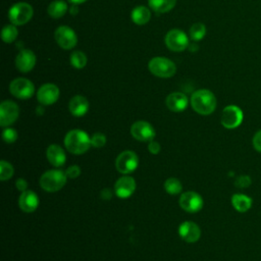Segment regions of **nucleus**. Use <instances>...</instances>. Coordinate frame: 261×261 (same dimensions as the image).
<instances>
[{
  "label": "nucleus",
  "mask_w": 261,
  "mask_h": 261,
  "mask_svg": "<svg viewBox=\"0 0 261 261\" xmlns=\"http://www.w3.org/2000/svg\"><path fill=\"white\" fill-rule=\"evenodd\" d=\"M13 167L10 163L5 160H1L0 162V179L6 180L9 179L13 175Z\"/></svg>",
  "instance_id": "c756f323"
},
{
  "label": "nucleus",
  "mask_w": 261,
  "mask_h": 261,
  "mask_svg": "<svg viewBox=\"0 0 261 261\" xmlns=\"http://www.w3.org/2000/svg\"><path fill=\"white\" fill-rule=\"evenodd\" d=\"M36 64V55L29 49L19 51L15 58V66L21 72H28L34 68Z\"/></svg>",
  "instance_id": "dca6fc26"
},
{
  "label": "nucleus",
  "mask_w": 261,
  "mask_h": 261,
  "mask_svg": "<svg viewBox=\"0 0 261 261\" xmlns=\"http://www.w3.org/2000/svg\"><path fill=\"white\" fill-rule=\"evenodd\" d=\"M70 63L73 67L81 69L87 64V56L82 51H73L70 55Z\"/></svg>",
  "instance_id": "bb28decb"
},
{
  "label": "nucleus",
  "mask_w": 261,
  "mask_h": 261,
  "mask_svg": "<svg viewBox=\"0 0 261 261\" xmlns=\"http://www.w3.org/2000/svg\"><path fill=\"white\" fill-rule=\"evenodd\" d=\"M2 139L4 140V142L11 144L17 139V132L13 128H6L2 133Z\"/></svg>",
  "instance_id": "2f4dec72"
},
{
  "label": "nucleus",
  "mask_w": 261,
  "mask_h": 261,
  "mask_svg": "<svg viewBox=\"0 0 261 261\" xmlns=\"http://www.w3.org/2000/svg\"><path fill=\"white\" fill-rule=\"evenodd\" d=\"M139 164V158L138 155L129 150L121 152L116 160H115V166L116 169L123 174H128L136 170Z\"/></svg>",
  "instance_id": "423d86ee"
},
{
  "label": "nucleus",
  "mask_w": 261,
  "mask_h": 261,
  "mask_svg": "<svg viewBox=\"0 0 261 261\" xmlns=\"http://www.w3.org/2000/svg\"><path fill=\"white\" fill-rule=\"evenodd\" d=\"M251 185V178L248 175H241L236 180V186L238 188H247Z\"/></svg>",
  "instance_id": "72a5a7b5"
},
{
  "label": "nucleus",
  "mask_w": 261,
  "mask_h": 261,
  "mask_svg": "<svg viewBox=\"0 0 261 261\" xmlns=\"http://www.w3.org/2000/svg\"><path fill=\"white\" fill-rule=\"evenodd\" d=\"M65 173H66L67 177L75 178L81 174V168L77 165H71L66 169Z\"/></svg>",
  "instance_id": "473e14b6"
},
{
  "label": "nucleus",
  "mask_w": 261,
  "mask_h": 261,
  "mask_svg": "<svg viewBox=\"0 0 261 261\" xmlns=\"http://www.w3.org/2000/svg\"><path fill=\"white\" fill-rule=\"evenodd\" d=\"M136 190V181L132 176L124 175L117 179L114 185V192L119 198H128Z\"/></svg>",
  "instance_id": "2eb2a0df"
},
{
  "label": "nucleus",
  "mask_w": 261,
  "mask_h": 261,
  "mask_svg": "<svg viewBox=\"0 0 261 261\" xmlns=\"http://www.w3.org/2000/svg\"><path fill=\"white\" fill-rule=\"evenodd\" d=\"M166 106L173 112L184 111L188 106V98L180 92L171 93L166 98Z\"/></svg>",
  "instance_id": "a211bd4d"
},
{
  "label": "nucleus",
  "mask_w": 261,
  "mask_h": 261,
  "mask_svg": "<svg viewBox=\"0 0 261 261\" xmlns=\"http://www.w3.org/2000/svg\"><path fill=\"white\" fill-rule=\"evenodd\" d=\"M231 204L239 212H246L252 206V199L246 195L236 194L231 197Z\"/></svg>",
  "instance_id": "5701e85b"
},
{
  "label": "nucleus",
  "mask_w": 261,
  "mask_h": 261,
  "mask_svg": "<svg viewBox=\"0 0 261 261\" xmlns=\"http://www.w3.org/2000/svg\"><path fill=\"white\" fill-rule=\"evenodd\" d=\"M68 2H70L71 4H81V3H84L86 2L87 0H67Z\"/></svg>",
  "instance_id": "58836bf2"
},
{
  "label": "nucleus",
  "mask_w": 261,
  "mask_h": 261,
  "mask_svg": "<svg viewBox=\"0 0 261 261\" xmlns=\"http://www.w3.org/2000/svg\"><path fill=\"white\" fill-rule=\"evenodd\" d=\"M46 156L48 161L55 167L62 166L65 163L66 155L64 153V150L58 145H55V144L50 145L47 148Z\"/></svg>",
  "instance_id": "aec40b11"
},
{
  "label": "nucleus",
  "mask_w": 261,
  "mask_h": 261,
  "mask_svg": "<svg viewBox=\"0 0 261 261\" xmlns=\"http://www.w3.org/2000/svg\"><path fill=\"white\" fill-rule=\"evenodd\" d=\"M206 34V28L203 23H194L190 29V36L194 41H200Z\"/></svg>",
  "instance_id": "c85d7f7f"
},
{
  "label": "nucleus",
  "mask_w": 261,
  "mask_h": 261,
  "mask_svg": "<svg viewBox=\"0 0 261 261\" xmlns=\"http://www.w3.org/2000/svg\"><path fill=\"white\" fill-rule=\"evenodd\" d=\"M112 197V192L109 189H104L101 192V198L103 200H110Z\"/></svg>",
  "instance_id": "4c0bfd02"
},
{
  "label": "nucleus",
  "mask_w": 261,
  "mask_h": 261,
  "mask_svg": "<svg viewBox=\"0 0 261 261\" xmlns=\"http://www.w3.org/2000/svg\"><path fill=\"white\" fill-rule=\"evenodd\" d=\"M59 97V89L54 84L43 85L37 93L38 101L43 105H51L57 101Z\"/></svg>",
  "instance_id": "4468645a"
},
{
  "label": "nucleus",
  "mask_w": 261,
  "mask_h": 261,
  "mask_svg": "<svg viewBox=\"0 0 261 261\" xmlns=\"http://www.w3.org/2000/svg\"><path fill=\"white\" fill-rule=\"evenodd\" d=\"M178 233L180 238L188 243H195L201 236L199 226L193 221H185L178 227Z\"/></svg>",
  "instance_id": "f3484780"
},
{
  "label": "nucleus",
  "mask_w": 261,
  "mask_h": 261,
  "mask_svg": "<svg viewBox=\"0 0 261 261\" xmlns=\"http://www.w3.org/2000/svg\"><path fill=\"white\" fill-rule=\"evenodd\" d=\"M33 13V7L29 3L19 2L10 7L8 11V17L12 24L22 25L32 18Z\"/></svg>",
  "instance_id": "39448f33"
},
{
  "label": "nucleus",
  "mask_w": 261,
  "mask_h": 261,
  "mask_svg": "<svg viewBox=\"0 0 261 261\" xmlns=\"http://www.w3.org/2000/svg\"><path fill=\"white\" fill-rule=\"evenodd\" d=\"M191 105L199 114L208 115L215 110L216 98L211 91L201 89L193 93L191 97Z\"/></svg>",
  "instance_id": "f257e3e1"
},
{
  "label": "nucleus",
  "mask_w": 261,
  "mask_h": 261,
  "mask_svg": "<svg viewBox=\"0 0 261 261\" xmlns=\"http://www.w3.org/2000/svg\"><path fill=\"white\" fill-rule=\"evenodd\" d=\"M149 70L158 77H170L176 71L174 62L165 57H154L149 62Z\"/></svg>",
  "instance_id": "20e7f679"
},
{
  "label": "nucleus",
  "mask_w": 261,
  "mask_h": 261,
  "mask_svg": "<svg viewBox=\"0 0 261 261\" xmlns=\"http://www.w3.org/2000/svg\"><path fill=\"white\" fill-rule=\"evenodd\" d=\"M151 17V12L146 6H137L132 11V19L135 23L142 25L149 21Z\"/></svg>",
  "instance_id": "4be33fe9"
},
{
  "label": "nucleus",
  "mask_w": 261,
  "mask_h": 261,
  "mask_svg": "<svg viewBox=\"0 0 261 261\" xmlns=\"http://www.w3.org/2000/svg\"><path fill=\"white\" fill-rule=\"evenodd\" d=\"M89 109V101L86 97L76 95L69 101V111L74 116H83Z\"/></svg>",
  "instance_id": "412c9836"
},
{
  "label": "nucleus",
  "mask_w": 261,
  "mask_h": 261,
  "mask_svg": "<svg viewBox=\"0 0 261 261\" xmlns=\"http://www.w3.org/2000/svg\"><path fill=\"white\" fill-rule=\"evenodd\" d=\"M19 109L13 101H3L0 105V125L7 126L12 124L18 117Z\"/></svg>",
  "instance_id": "ddd939ff"
},
{
  "label": "nucleus",
  "mask_w": 261,
  "mask_h": 261,
  "mask_svg": "<svg viewBox=\"0 0 261 261\" xmlns=\"http://www.w3.org/2000/svg\"><path fill=\"white\" fill-rule=\"evenodd\" d=\"M19 207L27 213L34 212L39 206V198L33 191H24L21 193L18 200Z\"/></svg>",
  "instance_id": "6ab92c4d"
},
{
  "label": "nucleus",
  "mask_w": 261,
  "mask_h": 261,
  "mask_svg": "<svg viewBox=\"0 0 261 261\" xmlns=\"http://www.w3.org/2000/svg\"><path fill=\"white\" fill-rule=\"evenodd\" d=\"M106 144V137L102 133H96L91 137V145L95 148H101Z\"/></svg>",
  "instance_id": "7c9ffc66"
},
{
  "label": "nucleus",
  "mask_w": 261,
  "mask_h": 261,
  "mask_svg": "<svg viewBox=\"0 0 261 261\" xmlns=\"http://www.w3.org/2000/svg\"><path fill=\"white\" fill-rule=\"evenodd\" d=\"M243 121V111L236 105L226 106L221 114V124L226 128H236Z\"/></svg>",
  "instance_id": "9b49d317"
},
{
  "label": "nucleus",
  "mask_w": 261,
  "mask_h": 261,
  "mask_svg": "<svg viewBox=\"0 0 261 261\" xmlns=\"http://www.w3.org/2000/svg\"><path fill=\"white\" fill-rule=\"evenodd\" d=\"M149 6L157 13H165L171 10L176 0H148Z\"/></svg>",
  "instance_id": "b1692460"
},
{
  "label": "nucleus",
  "mask_w": 261,
  "mask_h": 261,
  "mask_svg": "<svg viewBox=\"0 0 261 261\" xmlns=\"http://www.w3.org/2000/svg\"><path fill=\"white\" fill-rule=\"evenodd\" d=\"M67 11V5L62 0H54L48 6V13L53 18H59Z\"/></svg>",
  "instance_id": "393cba45"
},
{
  "label": "nucleus",
  "mask_w": 261,
  "mask_h": 261,
  "mask_svg": "<svg viewBox=\"0 0 261 261\" xmlns=\"http://www.w3.org/2000/svg\"><path fill=\"white\" fill-rule=\"evenodd\" d=\"M164 189L170 195H177L181 192L182 187L180 181L177 178L169 177L164 182Z\"/></svg>",
  "instance_id": "a878e982"
},
{
  "label": "nucleus",
  "mask_w": 261,
  "mask_h": 261,
  "mask_svg": "<svg viewBox=\"0 0 261 261\" xmlns=\"http://www.w3.org/2000/svg\"><path fill=\"white\" fill-rule=\"evenodd\" d=\"M66 173L59 169H51L42 174L40 186L46 192H57L66 184Z\"/></svg>",
  "instance_id": "7ed1b4c3"
},
{
  "label": "nucleus",
  "mask_w": 261,
  "mask_h": 261,
  "mask_svg": "<svg viewBox=\"0 0 261 261\" xmlns=\"http://www.w3.org/2000/svg\"><path fill=\"white\" fill-rule=\"evenodd\" d=\"M15 187L17 188L18 191L24 192V191H27L28 184H27V181H25L23 178H18V179L15 181Z\"/></svg>",
  "instance_id": "e433bc0d"
},
{
  "label": "nucleus",
  "mask_w": 261,
  "mask_h": 261,
  "mask_svg": "<svg viewBox=\"0 0 261 261\" xmlns=\"http://www.w3.org/2000/svg\"><path fill=\"white\" fill-rule=\"evenodd\" d=\"M64 145L67 151L72 154H84L91 146V138L82 129H72L66 134Z\"/></svg>",
  "instance_id": "f03ea898"
},
{
  "label": "nucleus",
  "mask_w": 261,
  "mask_h": 261,
  "mask_svg": "<svg viewBox=\"0 0 261 261\" xmlns=\"http://www.w3.org/2000/svg\"><path fill=\"white\" fill-rule=\"evenodd\" d=\"M165 44L169 50L179 52L184 51L187 48L189 41L185 32H182L181 30L173 29L166 34Z\"/></svg>",
  "instance_id": "6e6552de"
},
{
  "label": "nucleus",
  "mask_w": 261,
  "mask_h": 261,
  "mask_svg": "<svg viewBox=\"0 0 261 261\" xmlns=\"http://www.w3.org/2000/svg\"><path fill=\"white\" fill-rule=\"evenodd\" d=\"M253 145H254V148L261 152V130H259L253 138Z\"/></svg>",
  "instance_id": "c9c22d12"
},
{
  "label": "nucleus",
  "mask_w": 261,
  "mask_h": 261,
  "mask_svg": "<svg viewBox=\"0 0 261 261\" xmlns=\"http://www.w3.org/2000/svg\"><path fill=\"white\" fill-rule=\"evenodd\" d=\"M55 40L62 49H72L77 43V37L72 29L66 25H61L55 31Z\"/></svg>",
  "instance_id": "9d476101"
},
{
  "label": "nucleus",
  "mask_w": 261,
  "mask_h": 261,
  "mask_svg": "<svg viewBox=\"0 0 261 261\" xmlns=\"http://www.w3.org/2000/svg\"><path fill=\"white\" fill-rule=\"evenodd\" d=\"M160 149H161V146L158 142H155V141H151L148 145V150L151 154H158L160 152Z\"/></svg>",
  "instance_id": "f704fd0d"
},
{
  "label": "nucleus",
  "mask_w": 261,
  "mask_h": 261,
  "mask_svg": "<svg viewBox=\"0 0 261 261\" xmlns=\"http://www.w3.org/2000/svg\"><path fill=\"white\" fill-rule=\"evenodd\" d=\"M17 33H18L17 29L14 24H7L2 30V33H1L2 40L5 43H11L16 39Z\"/></svg>",
  "instance_id": "cd10ccee"
},
{
  "label": "nucleus",
  "mask_w": 261,
  "mask_h": 261,
  "mask_svg": "<svg viewBox=\"0 0 261 261\" xmlns=\"http://www.w3.org/2000/svg\"><path fill=\"white\" fill-rule=\"evenodd\" d=\"M178 203H179V206L185 211L190 213H195L200 211L204 204L202 197L198 193L193 191H189L181 194L179 197Z\"/></svg>",
  "instance_id": "1a4fd4ad"
},
{
  "label": "nucleus",
  "mask_w": 261,
  "mask_h": 261,
  "mask_svg": "<svg viewBox=\"0 0 261 261\" xmlns=\"http://www.w3.org/2000/svg\"><path fill=\"white\" fill-rule=\"evenodd\" d=\"M130 134L136 140L141 142H151L156 135L153 126L144 120L136 121L130 127Z\"/></svg>",
  "instance_id": "f8f14e48"
},
{
  "label": "nucleus",
  "mask_w": 261,
  "mask_h": 261,
  "mask_svg": "<svg viewBox=\"0 0 261 261\" xmlns=\"http://www.w3.org/2000/svg\"><path fill=\"white\" fill-rule=\"evenodd\" d=\"M10 93L18 99H29L33 96L35 87L33 83L24 77H17L9 85Z\"/></svg>",
  "instance_id": "0eeeda50"
}]
</instances>
